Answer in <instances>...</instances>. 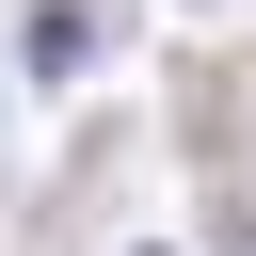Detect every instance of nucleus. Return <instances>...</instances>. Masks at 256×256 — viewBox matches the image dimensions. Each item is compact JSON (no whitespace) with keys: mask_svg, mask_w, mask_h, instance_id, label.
Instances as JSON below:
<instances>
[{"mask_svg":"<svg viewBox=\"0 0 256 256\" xmlns=\"http://www.w3.org/2000/svg\"><path fill=\"white\" fill-rule=\"evenodd\" d=\"M0 80H16V64H0Z\"/></svg>","mask_w":256,"mask_h":256,"instance_id":"obj_3","label":"nucleus"},{"mask_svg":"<svg viewBox=\"0 0 256 256\" xmlns=\"http://www.w3.org/2000/svg\"><path fill=\"white\" fill-rule=\"evenodd\" d=\"M96 16H112V0H32L16 64H32V80H80V64H96Z\"/></svg>","mask_w":256,"mask_h":256,"instance_id":"obj_1","label":"nucleus"},{"mask_svg":"<svg viewBox=\"0 0 256 256\" xmlns=\"http://www.w3.org/2000/svg\"><path fill=\"white\" fill-rule=\"evenodd\" d=\"M144 256H160V240H144Z\"/></svg>","mask_w":256,"mask_h":256,"instance_id":"obj_2","label":"nucleus"}]
</instances>
